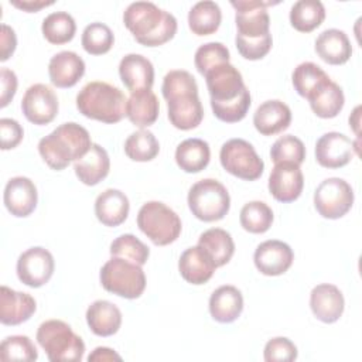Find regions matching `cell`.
Wrapping results in <instances>:
<instances>
[{"mask_svg":"<svg viewBox=\"0 0 362 362\" xmlns=\"http://www.w3.org/2000/svg\"><path fill=\"white\" fill-rule=\"evenodd\" d=\"M44 38L55 45L69 42L76 33V23L66 11H55L48 14L41 25Z\"/></svg>","mask_w":362,"mask_h":362,"instance_id":"obj_36","label":"cell"},{"mask_svg":"<svg viewBox=\"0 0 362 362\" xmlns=\"http://www.w3.org/2000/svg\"><path fill=\"white\" fill-rule=\"evenodd\" d=\"M188 206L197 219L215 222L229 212L230 197L223 184L214 178H205L189 188Z\"/></svg>","mask_w":362,"mask_h":362,"instance_id":"obj_7","label":"cell"},{"mask_svg":"<svg viewBox=\"0 0 362 362\" xmlns=\"http://www.w3.org/2000/svg\"><path fill=\"white\" fill-rule=\"evenodd\" d=\"M123 23L134 40L146 47H158L174 38L177 18L151 1H136L123 13Z\"/></svg>","mask_w":362,"mask_h":362,"instance_id":"obj_1","label":"cell"},{"mask_svg":"<svg viewBox=\"0 0 362 362\" xmlns=\"http://www.w3.org/2000/svg\"><path fill=\"white\" fill-rule=\"evenodd\" d=\"M291 123V110L281 100L263 102L253 115L255 129L263 136H274L286 130Z\"/></svg>","mask_w":362,"mask_h":362,"instance_id":"obj_24","label":"cell"},{"mask_svg":"<svg viewBox=\"0 0 362 362\" xmlns=\"http://www.w3.org/2000/svg\"><path fill=\"white\" fill-rule=\"evenodd\" d=\"M304 187V177L300 165L293 163L274 164L269 177V191L272 197L279 202L296 201Z\"/></svg>","mask_w":362,"mask_h":362,"instance_id":"obj_16","label":"cell"},{"mask_svg":"<svg viewBox=\"0 0 362 362\" xmlns=\"http://www.w3.org/2000/svg\"><path fill=\"white\" fill-rule=\"evenodd\" d=\"M54 269L55 262L51 252L41 246L27 249L17 260L18 280L33 288L47 284L54 274Z\"/></svg>","mask_w":362,"mask_h":362,"instance_id":"obj_12","label":"cell"},{"mask_svg":"<svg viewBox=\"0 0 362 362\" xmlns=\"http://www.w3.org/2000/svg\"><path fill=\"white\" fill-rule=\"evenodd\" d=\"M10 4H13L14 7L23 10V11H27V13H37L40 11L41 8L44 7H48V6H52L54 1H38V0H13L10 1Z\"/></svg>","mask_w":362,"mask_h":362,"instance_id":"obj_53","label":"cell"},{"mask_svg":"<svg viewBox=\"0 0 362 362\" xmlns=\"http://www.w3.org/2000/svg\"><path fill=\"white\" fill-rule=\"evenodd\" d=\"M137 226L157 246L175 242L182 228L180 216L160 201H148L139 209Z\"/></svg>","mask_w":362,"mask_h":362,"instance_id":"obj_6","label":"cell"},{"mask_svg":"<svg viewBox=\"0 0 362 362\" xmlns=\"http://www.w3.org/2000/svg\"><path fill=\"white\" fill-rule=\"evenodd\" d=\"M270 157L274 164L293 163L300 165L305 158L304 143L293 134L281 136L273 143L270 148Z\"/></svg>","mask_w":362,"mask_h":362,"instance_id":"obj_42","label":"cell"},{"mask_svg":"<svg viewBox=\"0 0 362 362\" xmlns=\"http://www.w3.org/2000/svg\"><path fill=\"white\" fill-rule=\"evenodd\" d=\"M37 303L28 293L16 291L7 286L0 288V321L3 325H20L35 313Z\"/></svg>","mask_w":362,"mask_h":362,"instance_id":"obj_20","label":"cell"},{"mask_svg":"<svg viewBox=\"0 0 362 362\" xmlns=\"http://www.w3.org/2000/svg\"><path fill=\"white\" fill-rule=\"evenodd\" d=\"M266 362H291L297 358V346L284 337H276L264 345Z\"/></svg>","mask_w":362,"mask_h":362,"instance_id":"obj_48","label":"cell"},{"mask_svg":"<svg viewBox=\"0 0 362 362\" xmlns=\"http://www.w3.org/2000/svg\"><path fill=\"white\" fill-rule=\"evenodd\" d=\"M239 221L245 230L250 233H264L273 223V211L262 201H250L240 209Z\"/></svg>","mask_w":362,"mask_h":362,"instance_id":"obj_39","label":"cell"},{"mask_svg":"<svg viewBox=\"0 0 362 362\" xmlns=\"http://www.w3.org/2000/svg\"><path fill=\"white\" fill-rule=\"evenodd\" d=\"M74 170L82 184L89 187L99 184L107 177L110 170V158L107 151L102 146L92 143L88 153L75 161Z\"/></svg>","mask_w":362,"mask_h":362,"instance_id":"obj_27","label":"cell"},{"mask_svg":"<svg viewBox=\"0 0 362 362\" xmlns=\"http://www.w3.org/2000/svg\"><path fill=\"white\" fill-rule=\"evenodd\" d=\"M325 8L320 0H298L291 6L290 23L300 33H311L322 24Z\"/></svg>","mask_w":362,"mask_h":362,"instance_id":"obj_35","label":"cell"},{"mask_svg":"<svg viewBox=\"0 0 362 362\" xmlns=\"http://www.w3.org/2000/svg\"><path fill=\"white\" fill-rule=\"evenodd\" d=\"M119 75L130 93L151 89L154 83V66L140 54L124 55L119 64Z\"/></svg>","mask_w":362,"mask_h":362,"instance_id":"obj_23","label":"cell"},{"mask_svg":"<svg viewBox=\"0 0 362 362\" xmlns=\"http://www.w3.org/2000/svg\"><path fill=\"white\" fill-rule=\"evenodd\" d=\"M35 338L51 362H78L83 358L82 338L61 320L44 321L38 327Z\"/></svg>","mask_w":362,"mask_h":362,"instance_id":"obj_4","label":"cell"},{"mask_svg":"<svg viewBox=\"0 0 362 362\" xmlns=\"http://www.w3.org/2000/svg\"><path fill=\"white\" fill-rule=\"evenodd\" d=\"M7 211L17 216L25 218L31 215L38 202V192L35 184L23 175L13 177L7 181L3 195Z\"/></svg>","mask_w":362,"mask_h":362,"instance_id":"obj_17","label":"cell"},{"mask_svg":"<svg viewBox=\"0 0 362 362\" xmlns=\"http://www.w3.org/2000/svg\"><path fill=\"white\" fill-rule=\"evenodd\" d=\"M222 21V11L215 1L204 0L192 6L188 13V25L195 35L214 34Z\"/></svg>","mask_w":362,"mask_h":362,"instance_id":"obj_33","label":"cell"},{"mask_svg":"<svg viewBox=\"0 0 362 362\" xmlns=\"http://www.w3.org/2000/svg\"><path fill=\"white\" fill-rule=\"evenodd\" d=\"M38 352L33 341L25 335H11L0 345L1 361H37Z\"/></svg>","mask_w":362,"mask_h":362,"instance_id":"obj_43","label":"cell"},{"mask_svg":"<svg viewBox=\"0 0 362 362\" xmlns=\"http://www.w3.org/2000/svg\"><path fill=\"white\" fill-rule=\"evenodd\" d=\"M83 49L90 55H102L110 51L115 42L112 30L103 23H90L85 27L81 38Z\"/></svg>","mask_w":362,"mask_h":362,"instance_id":"obj_41","label":"cell"},{"mask_svg":"<svg viewBox=\"0 0 362 362\" xmlns=\"http://www.w3.org/2000/svg\"><path fill=\"white\" fill-rule=\"evenodd\" d=\"M24 136V130L21 124L10 117L0 119V139H1V150H11L17 147Z\"/></svg>","mask_w":362,"mask_h":362,"instance_id":"obj_49","label":"cell"},{"mask_svg":"<svg viewBox=\"0 0 362 362\" xmlns=\"http://www.w3.org/2000/svg\"><path fill=\"white\" fill-rule=\"evenodd\" d=\"M331 78L314 62H301L296 66L291 75L293 86L296 92L308 99L317 89H320Z\"/></svg>","mask_w":362,"mask_h":362,"instance_id":"obj_37","label":"cell"},{"mask_svg":"<svg viewBox=\"0 0 362 362\" xmlns=\"http://www.w3.org/2000/svg\"><path fill=\"white\" fill-rule=\"evenodd\" d=\"M160 103L151 89L132 92L126 103V116L137 127H148L158 117Z\"/></svg>","mask_w":362,"mask_h":362,"instance_id":"obj_30","label":"cell"},{"mask_svg":"<svg viewBox=\"0 0 362 362\" xmlns=\"http://www.w3.org/2000/svg\"><path fill=\"white\" fill-rule=\"evenodd\" d=\"M354 189L342 178L331 177L320 182L314 192V206L327 219H339L354 205Z\"/></svg>","mask_w":362,"mask_h":362,"instance_id":"obj_9","label":"cell"},{"mask_svg":"<svg viewBox=\"0 0 362 362\" xmlns=\"http://www.w3.org/2000/svg\"><path fill=\"white\" fill-rule=\"evenodd\" d=\"M90 146L88 130L75 122H68L38 141V153L49 168L61 171L82 158Z\"/></svg>","mask_w":362,"mask_h":362,"instance_id":"obj_2","label":"cell"},{"mask_svg":"<svg viewBox=\"0 0 362 362\" xmlns=\"http://www.w3.org/2000/svg\"><path fill=\"white\" fill-rule=\"evenodd\" d=\"M212 112L215 115L216 119H219L221 122L225 123H236L240 122L249 107H250V93L249 89H246L238 99L223 103V105H211Z\"/></svg>","mask_w":362,"mask_h":362,"instance_id":"obj_46","label":"cell"},{"mask_svg":"<svg viewBox=\"0 0 362 362\" xmlns=\"http://www.w3.org/2000/svg\"><path fill=\"white\" fill-rule=\"evenodd\" d=\"M86 322L95 335L110 337L122 325V313L113 303L96 300L86 310Z\"/></svg>","mask_w":362,"mask_h":362,"instance_id":"obj_29","label":"cell"},{"mask_svg":"<svg viewBox=\"0 0 362 362\" xmlns=\"http://www.w3.org/2000/svg\"><path fill=\"white\" fill-rule=\"evenodd\" d=\"M294 260L293 249L281 240L270 239L262 242L253 255L256 269L264 276H280L286 273Z\"/></svg>","mask_w":362,"mask_h":362,"instance_id":"obj_15","label":"cell"},{"mask_svg":"<svg viewBox=\"0 0 362 362\" xmlns=\"http://www.w3.org/2000/svg\"><path fill=\"white\" fill-rule=\"evenodd\" d=\"M216 266L208 252L199 245L191 246L182 252L178 260L181 277L194 286H201L209 281Z\"/></svg>","mask_w":362,"mask_h":362,"instance_id":"obj_21","label":"cell"},{"mask_svg":"<svg viewBox=\"0 0 362 362\" xmlns=\"http://www.w3.org/2000/svg\"><path fill=\"white\" fill-rule=\"evenodd\" d=\"M85 74L83 59L74 51L55 54L48 64L49 81L57 88H72Z\"/></svg>","mask_w":362,"mask_h":362,"instance_id":"obj_22","label":"cell"},{"mask_svg":"<svg viewBox=\"0 0 362 362\" xmlns=\"http://www.w3.org/2000/svg\"><path fill=\"white\" fill-rule=\"evenodd\" d=\"M88 361L89 362H92V361H98V362H100V361H122V356L110 348L98 346L89 354Z\"/></svg>","mask_w":362,"mask_h":362,"instance_id":"obj_52","label":"cell"},{"mask_svg":"<svg viewBox=\"0 0 362 362\" xmlns=\"http://www.w3.org/2000/svg\"><path fill=\"white\" fill-rule=\"evenodd\" d=\"M310 307L317 320L325 324L337 322L345 308V301L341 290L328 283L315 286L310 294Z\"/></svg>","mask_w":362,"mask_h":362,"instance_id":"obj_19","label":"cell"},{"mask_svg":"<svg viewBox=\"0 0 362 362\" xmlns=\"http://www.w3.org/2000/svg\"><path fill=\"white\" fill-rule=\"evenodd\" d=\"M161 90H163L164 99L167 100L180 93L198 92V85L195 78L188 71L174 69L164 76Z\"/></svg>","mask_w":362,"mask_h":362,"instance_id":"obj_45","label":"cell"},{"mask_svg":"<svg viewBox=\"0 0 362 362\" xmlns=\"http://www.w3.org/2000/svg\"><path fill=\"white\" fill-rule=\"evenodd\" d=\"M219 160L225 171L245 181L260 178L264 170V163L255 147L243 139H230L223 143L219 151Z\"/></svg>","mask_w":362,"mask_h":362,"instance_id":"obj_8","label":"cell"},{"mask_svg":"<svg viewBox=\"0 0 362 362\" xmlns=\"http://www.w3.org/2000/svg\"><path fill=\"white\" fill-rule=\"evenodd\" d=\"M58 109L59 105L55 92L44 83L31 85L21 99L23 115L28 122L38 126L51 123L57 117Z\"/></svg>","mask_w":362,"mask_h":362,"instance_id":"obj_13","label":"cell"},{"mask_svg":"<svg viewBox=\"0 0 362 362\" xmlns=\"http://www.w3.org/2000/svg\"><path fill=\"white\" fill-rule=\"evenodd\" d=\"M243 311V297L235 286H221L209 297L211 317L221 322L229 324L236 321Z\"/></svg>","mask_w":362,"mask_h":362,"instance_id":"obj_28","label":"cell"},{"mask_svg":"<svg viewBox=\"0 0 362 362\" xmlns=\"http://www.w3.org/2000/svg\"><path fill=\"white\" fill-rule=\"evenodd\" d=\"M204 76L211 96V105L232 102L247 89L242 74L229 62L211 68Z\"/></svg>","mask_w":362,"mask_h":362,"instance_id":"obj_11","label":"cell"},{"mask_svg":"<svg viewBox=\"0 0 362 362\" xmlns=\"http://www.w3.org/2000/svg\"><path fill=\"white\" fill-rule=\"evenodd\" d=\"M168 120L180 130H191L201 124L204 109L198 92H187L167 99Z\"/></svg>","mask_w":362,"mask_h":362,"instance_id":"obj_18","label":"cell"},{"mask_svg":"<svg viewBox=\"0 0 362 362\" xmlns=\"http://www.w3.org/2000/svg\"><path fill=\"white\" fill-rule=\"evenodd\" d=\"M209 144L202 139H187L181 141L175 148V163L182 171L188 174L202 171L209 164Z\"/></svg>","mask_w":362,"mask_h":362,"instance_id":"obj_31","label":"cell"},{"mask_svg":"<svg viewBox=\"0 0 362 362\" xmlns=\"http://www.w3.org/2000/svg\"><path fill=\"white\" fill-rule=\"evenodd\" d=\"M311 110L321 119H332L338 116L345 103V96L342 88L334 82H325L320 89H317L308 98Z\"/></svg>","mask_w":362,"mask_h":362,"instance_id":"obj_32","label":"cell"},{"mask_svg":"<svg viewBox=\"0 0 362 362\" xmlns=\"http://www.w3.org/2000/svg\"><path fill=\"white\" fill-rule=\"evenodd\" d=\"M273 4H277V1L232 0L230 6L236 11V35L242 38H260L270 34V17L266 7Z\"/></svg>","mask_w":362,"mask_h":362,"instance_id":"obj_10","label":"cell"},{"mask_svg":"<svg viewBox=\"0 0 362 362\" xmlns=\"http://www.w3.org/2000/svg\"><path fill=\"white\" fill-rule=\"evenodd\" d=\"M17 47V37L14 30L7 25L1 24V33H0V61H7Z\"/></svg>","mask_w":362,"mask_h":362,"instance_id":"obj_51","label":"cell"},{"mask_svg":"<svg viewBox=\"0 0 362 362\" xmlns=\"http://www.w3.org/2000/svg\"><path fill=\"white\" fill-rule=\"evenodd\" d=\"M235 44L239 54L249 61L262 59L269 54L273 45L272 34H267L260 38H242L239 35L235 37Z\"/></svg>","mask_w":362,"mask_h":362,"instance_id":"obj_47","label":"cell"},{"mask_svg":"<svg viewBox=\"0 0 362 362\" xmlns=\"http://www.w3.org/2000/svg\"><path fill=\"white\" fill-rule=\"evenodd\" d=\"M229 58L230 54L226 45L222 42H206L195 51L194 62L197 71L201 75H205L211 68L223 62H229Z\"/></svg>","mask_w":362,"mask_h":362,"instance_id":"obj_44","label":"cell"},{"mask_svg":"<svg viewBox=\"0 0 362 362\" xmlns=\"http://www.w3.org/2000/svg\"><path fill=\"white\" fill-rule=\"evenodd\" d=\"M109 252L112 256L126 259L140 266L146 264L150 256V249L139 238H136L132 233H124L117 236L110 243Z\"/></svg>","mask_w":362,"mask_h":362,"instance_id":"obj_40","label":"cell"},{"mask_svg":"<svg viewBox=\"0 0 362 362\" xmlns=\"http://www.w3.org/2000/svg\"><path fill=\"white\" fill-rule=\"evenodd\" d=\"M359 110H361V106H356L354 113L349 116V126L354 127V132L358 134L359 130H358V126H359Z\"/></svg>","mask_w":362,"mask_h":362,"instance_id":"obj_54","label":"cell"},{"mask_svg":"<svg viewBox=\"0 0 362 362\" xmlns=\"http://www.w3.org/2000/svg\"><path fill=\"white\" fill-rule=\"evenodd\" d=\"M198 245L208 252L216 267L229 263L235 253V243L230 233L221 228H211L201 233Z\"/></svg>","mask_w":362,"mask_h":362,"instance_id":"obj_34","label":"cell"},{"mask_svg":"<svg viewBox=\"0 0 362 362\" xmlns=\"http://www.w3.org/2000/svg\"><path fill=\"white\" fill-rule=\"evenodd\" d=\"M99 279L106 291L127 300L139 298L146 288V274L141 266L116 256L102 266Z\"/></svg>","mask_w":362,"mask_h":362,"instance_id":"obj_5","label":"cell"},{"mask_svg":"<svg viewBox=\"0 0 362 362\" xmlns=\"http://www.w3.org/2000/svg\"><path fill=\"white\" fill-rule=\"evenodd\" d=\"M0 85H1V93H0V107H6L11 99L14 98L17 92V75L14 71L8 68L0 69Z\"/></svg>","mask_w":362,"mask_h":362,"instance_id":"obj_50","label":"cell"},{"mask_svg":"<svg viewBox=\"0 0 362 362\" xmlns=\"http://www.w3.org/2000/svg\"><path fill=\"white\" fill-rule=\"evenodd\" d=\"M124 153L133 161L146 163L154 160L158 156L160 144L150 130L140 129L126 139Z\"/></svg>","mask_w":362,"mask_h":362,"instance_id":"obj_38","label":"cell"},{"mask_svg":"<svg viewBox=\"0 0 362 362\" xmlns=\"http://www.w3.org/2000/svg\"><path fill=\"white\" fill-rule=\"evenodd\" d=\"M354 150H358V147L348 136L329 132L317 140L315 158L321 167L341 168L352 160Z\"/></svg>","mask_w":362,"mask_h":362,"instance_id":"obj_14","label":"cell"},{"mask_svg":"<svg viewBox=\"0 0 362 362\" xmlns=\"http://www.w3.org/2000/svg\"><path fill=\"white\" fill-rule=\"evenodd\" d=\"M314 49L317 55L329 65H342L352 55V47L348 35L338 28L322 31L317 40Z\"/></svg>","mask_w":362,"mask_h":362,"instance_id":"obj_26","label":"cell"},{"mask_svg":"<svg viewBox=\"0 0 362 362\" xmlns=\"http://www.w3.org/2000/svg\"><path fill=\"white\" fill-rule=\"evenodd\" d=\"M130 202L124 192L115 188H107L98 195L95 201V215L105 226H119L129 215Z\"/></svg>","mask_w":362,"mask_h":362,"instance_id":"obj_25","label":"cell"},{"mask_svg":"<svg viewBox=\"0 0 362 362\" xmlns=\"http://www.w3.org/2000/svg\"><path fill=\"white\" fill-rule=\"evenodd\" d=\"M127 98L124 93L107 83L93 81L86 83L76 95V107L88 119L113 124L126 116Z\"/></svg>","mask_w":362,"mask_h":362,"instance_id":"obj_3","label":"cell"}]
</instances>
